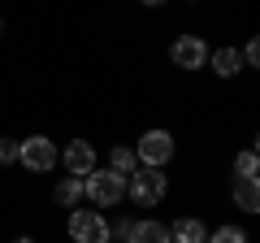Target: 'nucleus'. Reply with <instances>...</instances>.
Segmentation results:
<instances>
[{
  "label": "nucleus",
  "mask_w": 260,
  "mask_h": 243,
  "mask_svg": "<svg viewBox=\"0 0 260 243\" xmlns=\"http://www.w3.org/2000/svg\"><path fill=\"white\" fill-rule=\"evenodd\" d=\"M83 200H91V208H113L126 200V174L109 165H95L91 174L83 178Z\"/></svg>",
  "instance_id": "nucleus-1"
},
{
  "label": "nucleus",
  "mask_w": 260,
  "mask_h": 243,
  "mask_svg": "<svg viewBox=\"0 0 260 243\" xmlns=\"http://www.w3.org/2000/svg\"><path fill=\"white\" fill-rule=\"evenodd\" d=\"M126 196L135 200L139 208H156L160 200L169 196V174H165V169L135 165V174H126Z\"/></svg>",
  "instance_id": "nucleus-2"
},
{
  "label": "nucleus",
  "mask_w": 260,
  "mask_h": 243,
  "mask_svg": "<svg viewBox=\"0 0 260 243\" xmlns=\"http://www.w3.org/2000/svg\"><path fill=\"white\" fill-rule=\"evenodd\" d=\"M18 165L26 174H52L61 165V148L48 135H26V139H18Z\"/></svg>",
  "instance_id": "nucleus-3"
},
{
  "label": "nucleus",
  "mask_w": 260,
  "mask_h": 243,
  "mask_svg": "<svg viewBox=\"0 0 260 243\" xmlns=\"http://www.w3.org/2000/svg\"><path fill=\"white\" fill-rule=\"evenodd\" d=\"M174 152H178V139H174V131H165V126L143 131L139 143H135V161L148 165V169H165L169 161H174Z\"/></svg>",
  "instance_id": "nucleus-4"
},
{
  "label": "nucleus",
  "mask_w": 260,
  "mask_h": 243,
  "mask_svg": "<svg viewBox=\"0 0 260 243\" xmlns=\"http://www.w3.org/2000/svg\"><path fill=\"white\" fill-rule=\"evenodd\" d=\"M65 234H70V243H109V217L100 208H70Z\"/></svg>",
  "instance_id": "nucleus-5"
},
{
  "label": "nucleus",
  "mask_w": 260,
  "mask_h": 243,
  "mask_svg": "<svg viewBox=\"0 0 260 243\" xmlns=\"http://www.w3.org/2000/svg\"><path fill=\"white\" fill-rule=\"evenodd\" d=\"M169 61H174L178 70H186V74L204 70V66H208V44H204V35H195V31L178 35L174 44H169Z\"/></svg>",
  "instance_id": "nucleus-6"
},
{
  "label": "nucleus",
  "mask_w": 260,
  "mask_h": 243,
  "mask_svg": "<svg viewBox=\"0 0 260 243\" xmlns=\"http://www.w3.org/2000/svg\"><path fill=\"white\" fill-rule=\"evenodd\" d=\"M61 165H65V174L87 178L95 169V143L91 139H70V143H65V152H61Z\"/></svg>",
  "instance_id": "nucleus-7"
},
{
  "label": "nucleus",
  "mask_w": 260,
  "mask_h": 243,
  "mask_svg": "<svg viewBox=\"0 0 260 243\" xmlns=\"http://www.w3.org/2000/svg\"><path fill=\"white\" fill-rule=\"evenodd\" d=\"M208 70L217 78H239L243 74V52L234 44H221V48H208Z\"/></svg>",
  "instance_id": "nucleus-8"
},
{
  "label": "nucleus",
  "mask_w": 260,
  "mask_h": 243,
  "mask_svg": "<svg viewBox=\"0 0 260 243\" xmlns=\"http://www.w3.org/2000/svg\"><path fill=\"white\" fill-rule=\"evenodd\" d=\"M204 239H208V226L195 213H182L169 222V243H204Z\"/></svg>",
  "instance_id": "nucleus-9"
},
{
  "label": "nucleus",
  "mask_w": 260,
  "mask_h": 243,
  "mask_svg": "<svg viewBox=\"0 0 260 243\" xmlns=\"http://www.w3.org/2000/svg\"><path fill=\"white\" fill-rule=\"evenodd\" d=\"M230 200L243 213H260V178H234L230 183Z\"/></svg>",
  "instance_id": "nucleus-10"
},
{
  "label": "nucleus",
  "mask_w": 260,
  "mask_h": 243,
  "mask_svg": "<svg viewBox=\"0 0 260 243\" xmlns=\"http://www.w3.org/2000/svg\"><path fill=\"white\" fill-rule=\"evenodd\" d=\"M52 200H56L61 208H83V178L61 174V183L52 187Z\"/></svg>",
  "instance_id": "nucleus-11"
},
{
  "label": "nucleus",
  "mask_w": 260,
  "mask_h": 243,
  "mask_svg": "<svg viewBox=\"0 0 260 243\" xmlns=\"http://www.w3.org/2000/svg\"><path fill=\"white\" fill-rule=\"evenodd\" d=\"M126 243H169V226L156 222V217H143V222H135Z\"/></svg>",
  "instance_id": "nucleus-12"
},
{
  "label": "nucleus",
  "mask_w": 260,
  "mask_h": 243,
  "mask_svg": "<svg viewBox=\"0 0 260 243\" xmlns=\"http://www.w3.org/2000/svg\"><path fill=\"white\" fill-rule=\"evenodd\" d=\"M135 148H126V143H113L109 148V169H117V174H135Z\"/></svg>",
  "instance_id": "nucleus-13"
},
{
  "label": "nucleus",
  "mask_w": 260,
  "mask_h": 243,
  "mask_svg": "<svg viewBox=\"0 0 260 243\" xmlns=\"http://www.w3.org/2000/svg\"><path fill=\"white\" fill-rule=\"evenodd\" d=\"M234 178H260V157H256V148L234 152Z\"/></svg>",
  "instance_id": "nucleus-14"
},
{
  "label": "nucleus",
  "mask_w": 260,
  "mask_h": 243,
  "mask_svg": "<svg viewBox=\"0 0 260 243\" xmlns=\"http://www.w3.org/2000/svg\"><path fill=\"white\" fill-rule=\"evenodd\" d=\"M204 243H251V239H247V230H243V226L225 222V226H217V230H208Z\"/></svg>",
  "instance_id": "nucleus-15"
},
{
  "label": "nucleus",
  "mask_w": 260,
  "mask_h": 243,
  "mask_svg": "<svg viewBox=\"0 0 260 243\" xmlns=\"http://www.w3.org/2000/svg\"><path fill=\"white\" fill-rule=\"evenodd\" d=\"M18 165V139H9V135H0V169Z\"/></svg>",
  "instance_id": "nucleus-16"
},
{
  "label": "nucleus",
  "mask_w": 260,
  "mask_h": 243,
  "mask_svg": "<svg viewBox=\"0 0 260 243\" xmlns=\"http://www.w3.org/2000/svg\"><path fill=\"white\" fill-rule=\"evenodd\" d=\"M243 66H251V70L260 66V44L256 39H247V48H243Z\"/></svg>",
  "instance_id": "nucleus-17"
},
{
  "label": "nucleus",
  "mask_w": 260,
  "mask_h": 243,
  "mask_svg": "<svg viewBox=\"0 0 260 243\" xmlns=\"http://www.w3.org/2000/svg\"><path fill=\"white\" fill-rule=\"evenodd\" d=\"M143 9H160V5H169V0H139Z\"/></svg>",
  "instance_id": "nucleus-18"
},
{
  "label": "nucleus",
  "mask_w": 260,
  "mask_h": 243,
  "mask_svg": "<svg viewBox=\"0 0 260 243\" xmlns=\"http://www.w3.org/2000/svg\"><path fill=\"white\" fill-rule=\"evenodd\" d=\"M13 243H35V239H30V234H18V239H13Z\"/></svg>",
  "instance_id": "nucleus-19"
},
{
  "label": "nucleus",
  "mask_w": 260,
  "mask_h": 243,
  "mask_svg": "<svg viewBox=\"0 0 260 243\" xmlns=\"http://www.w3.org/2000/svg\"><path fill=\"white\" fill-rule=\"evenodd\" d=\"M186 5H200V0H186Z\"/></svg>",
  "instance_id": "nucleus-20"
},
{
  "label": "nucleus",
  "mask_w": 260,
  "mask_h": 243,
  "mask_svg": "<svg viewBox=\"0 0 260 243\" xmlns=\"http://www.w3.org/2000/svg\"><path fill=\"white\" fill-rule=\"evenodd\" d=\"M0 31H5V22H0Z\"/></svg>",
  "instance_id": "nucleus-21"
}]
</instances>
